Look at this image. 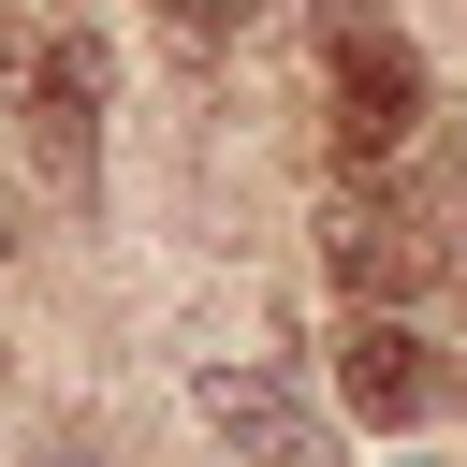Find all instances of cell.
<instances>
[{"label":"cell","instance_id":"1","mask_svg":"<svg viewBox=\"0 0 467 467\" xmlns=\"http://www.w3.org/2000/svg\"><path fill=\"white\" fill-rule=\"evenodd\" d=\"M321 44H336V161H394L423 131V58L379 0H321Z\"/></svg>","mask_w":467,"mask_h":467},{"label":"cell","instance_id":"2","mask_svg":"<svg viewBox=\"0 0 467 467\" xmlns=\"http://www.w3.org/2000/svg\"><path fill=\"white\" fill-rule=\"evenodd\" d=\"M321 263H336V292H365V306H409V292L452 277V248H438L423 204H394V190H336V204H321Z\"/></svg>","mask_w":467,"mask_h":467},{"label":"cell","instance_id":"3","mask_svg":"<svg viewBox=\"0 0 467 467\" xmlns=\"http://www.w3.org/2000/svg\"><path fill=\"white\" fill-rule=\"evenodd\" d=\"M102 73H117V58H102L88 29H58V58H44V73H29V102H15V117H29V161H44V190H58V204H88V190H102Z\"/></svg>","mask_w":467,"mask_h":467},{"label":"cell","instance_id":"4","mask_svg":"<svg viewBox=\"0 0 467 467\" xmlns=\"http://www.w3.org/2000/svg\"><path fill=\"white\" fill-rule=\"evenodd\" d=\"M204 438L234 467H336V423L277 379V365H204Z\"/></svg>","mask_w":467,"mask_h":467},{"label":"cell","instance_id":"5","mask_svg":"<svg viewBox=\"0 0 467 467\" xmlns=\"http://www.w3.org/2000/svg\"><path fill=\"white\" fill-rule=\"evenodd\" d=\"M336 394H350L365 423H394V438H409V423L438 409V350H423V336H409L394 306H365V321L336 336Z\"/></svg>","mask_w":467,"mask_h":467},{"label":"cell","instance_id":"6","mask_svg":"<svg viewBox=\"0 0 467 467\" xmlns=\"http://www.w3.org/2000/svg\"><path fill=\"white\" fill-rule=\"evenodd\" d=\"M409 204H423V234L467 263V146H452V161H423V190H409Z\"/></svg>","mask_w":467,"mask_h":467},{"label":"cell","instance_id":"7","mask_svg":"<svg viewBox=\"0 0 467 467\" xmlns=\"http://www.w3.org/2000/svg\"><path fill=\"white\" fill-rule=\"evenodd\" d=\"M161 15H175V29H204V44H219V29H234V15H219V0H161Z\"/></svg>","mask_w":467,"mask_h":467},{"label":"cell","instance_id":"8","mask_svg":"<svg viewBox=\"0 0 467 467\" xmlns=\"http://www.w3.org/2000/svg\"><path fill=\"white\" fill-rule=\"evenodd\" d=\"M29 467H88V438H44V452H29Z\"/></svg>","mask_w":467,"mask_h":467}]
</instances>
